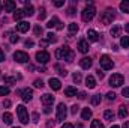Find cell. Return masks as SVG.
Returning a JSON list of instances; mask_svg holds the SVG:
<instances>
[{"label":"cell","mask_w":129,"mask_h":128,"mask_svg":"<svg viewBox=\"0 0 129 128\" xmlns=\"http://www.w3.org/2000/svg\"><path fill=\"white\" fill-rule=\"evenodd\" d=\"M56 57L59 60H66V62H72L75 57V53L69 48V47H60L56 51Z\"/></svg>","instance_id":"1"},{"label":"cell","mask_w":129,"mask_h":128,"mask_svg":"<svg viewBox=\"0 0 129 128\" xmlns=\"http://www.w3.org/2000/svg\"><path fill=\"white\" fill-rule=\"evenodd\" d=\"M114 12H116V11L111 9V8L105 9V12H102V15H101L102 24H110V23H113V20L116 18V14H114Z\"/></svg>","instance_id":"2"},{"label":"cell","mask_w":129,"mask_h":128,"mask_svg":"<svg viewBox=\"0 0 129 128\" xmlns=\"http://www.w3.org/2000/svg\"><path fill=\"white\" fill-rule=\"evenodd\" d=\"M95 14H96V9L93 8V6H87L83 12H81V18H83V21H92L93 20V17H95Z\"/></svg>","instance_id":"3"},{"label":"cell","mask_w":129,"mask_h":128,"mask_svg":"<svg viewBox=\"0 0 129 128\" xmlns=\"http://www.w3.org/2000/svg\"><path fill=\"white\" fill-rule=\"evenodd\" d=\"M17 115H18V119L23 124H29V113H27V110H26L24 105H18L17 107Z\"/></svg>","instance_id":"4"},{"label":"cell","mask_w":129,"mask_h":128,"mask_svg":"<svg viewBox=\"0 0 129 128\" xmlns=\"http://www.w3.org/2000/svg\"><path fill=\"white\" fill-rule=\"evenodd\" d=\"M123 84V75L122 74H113L110 77V86L113 88H120Z\"/></svg>","instance_id":"5"},{"label":"cell","mask_w":129,"mask_h":128,"mask_svg":"<svg viewBox=\"0 0 129 128\" xmlns=\"http://www.w3.org/2000/svg\"><path fill=\"white\" fill-rule=\"evenodd\" d=\"M101 66L104 68V69H111L113 66H114V62L111 60V57L110 56H107V54H104V56H101Z\"/></svg>","instance_id":"6"},{"label":"cell","mask_w":129,"mask_h":128,"mask_svg":"<svg viewBox=\"0 0 129 128\" xmlns=\"http://www.w3.org/2000/svg\"><path fill=\"white\" fill-rule=\"evenodd\" d=\"M36 60L42 65L48 63L50 62V53H47V51H38L36 53Z\"/></svg>","instance_id":"7"},{"label":"cell","mask_w":129,"mask_h":128,"mask_svg":"<svg viewBox=\"0 0 129 128\" xmlns=\"http://www.w3.org/2000/svg\"><path fill=\"white\" fill-rule=\"evenodd\" d=\"M66 115H68V110H66V105L63 102H60L57 105V121H64L66 119Z\"/></svg>","instance_id":"8"},{"label":"cell","mask_w":129,"mask_h":128,"mask_svg":"<svg viewBox=\"0 0 129 128\" xmlns=\"http://www.w3.org/2000/svg\"><path fill=\"white\" fill-rule=\"evenodd\" d=\"M14 59H15L17 62H20V63H26V62L30 60V59H29V54L24 53V51H17V53L14 54Z\"/></svg>","instance_id":"9"},{"label":"cell","mask_w":129,"mask_h":128,"mask_svg":"<svg viewBox=\"0 0 129 128\" xmlns=\"http://www.w3.org/2000/svg\"><path fill=\"white\" fill-rule=\"evenodd\" d=\"M47 26H48L50 29H51V27H56V29H59V30H62V29H63V23H62L59 18H56V17H53V18L48 21V24H47Z\"/></svg>","instance_id":"10"},{"label":"cell","mask_w":129,"mask_h":128,"mask_svg":"<svg viewBox=\"0 0 129 128\" xmlns=\"http://www.w3.org/2000/svg\"><path fill=\"white\" fill-rule=\"evenodd\" d=\"M20 94H21V98H23L24 102H29V101L32 99V96H33V91L29 89V88H26V89H23Z\"/></svg>","instance_id":"11"},{"label":"cell","mask_w":129,"mask_h":128,"mask_svg":"<svg viewBox=\"0 0 129 128\" xmlns=\"http://www.w3.org/2000/svg\"><path fill=\"white\" fill-rule=\"evenodd\" d=\"M41 101H42V104L47 107V105H51V104L54 102V96L51 95V94H44L42 98H41Z\"/></svg>","instance_id":"12"},{"label":"cell","mask_w":129,"mask_h":128,"mask_svg":"<svg viewBox=\"0 0 129 128\" xmlns=\"http://www.w3.org/2000/svg\"><path fill=\"white\" fill-rule=\"evenodd\" d=\"M3 6H5V11H8V12H15V2H12V0H5V2H3Z\"/></svg>","instance_id":"13"},{"label":"cell","mask_w":129,"mask_h":128,"mask_svg":"<svg viewBox=\"0 0 129 128\" xmlns=\"http://www.w3.org/2000/svg\"><path fill=\"white\" fill-rule=\"evenodd\" d=\"M50 88L53 89V91H59L60 88H62V83H60V80L59 78H50Z\"/></svg>","instance_id":"14"},{"label":"cell","mask_w":129,"mask_h":128,"mask_svg":"<svg viewBox=\"0 0 129 128\" xmlns=\"http://www.w3.org/2000/svg\"><path fill=\"white\" fill-rule=\"evenodd\" d=\"M29 27H30V24L27 23V21H20L18 24H17V30L21 33H26L29 30Z\"/></svg>","instance_id":"15"},{"label":"cell","mask_w":129,"mask_h":128,"mask_svg":"<svg viewBox=\"0 0 129 128\" xmlns=\"http://www.w3.org/2000/svg\"><path fill=\"white\" fill-rule=\"evenodd\" d=\"M89 48H90V47H89V42H87L86 39H81V41L78 42V50H80L81 53H87Z\"/></svg>","instance_id":"16"},{"label":"cell","mask_w":129,"mask_h":128,"mask_svg":"<svg viewBox=\"0 0 129 128\" xmlns=\"http://www.w3.org/2000/svg\"><path fill=\"white\" fill-rule=\"evenodd\" d=\"M80 66H81L83 69H89V68L92 66V59H90V57H83V59L80 60Z\"/></svg>","instance_id":"17"},{"label":"cell","mask_w":129,"mask_h":128,"mask_svg":"<svg viewBox=\"0 0 129 128\" xmlns=\"http://www.w3.org/2000/svg\"><path fill=\"white\" fill-rule=\"evenodd\" d=\"M87 39L90 42H96L98 39H99V35H98L96 30H87Z\"/></svg>","instance_id":"18"},{"label":"cell","mask_w":129,"mask_h":128,"mask_svg":"<svg viewBox=\"0 0 129 128\" xmlns=\"http://www.w3.org/2000/svg\"><path fill=\"white\" fill-rule=\"evenodd\" d=\"M86 86H87L89 89H93V88L96 86V80H95L93 75H87V78H86Z\"/></svg>","instance_id":"19"},{"label":"cell","mask_w":129,"mask_h":128,"mask_svg":"<svg viewBox=\"0 0 129 128\" xmlns=\"http://www.w3.org/2000/svg\"><path fill=\"white\" fill-rule=\"evenodd\" d=\"M23 17H26V14H24V9H17V11L14 12V18H15V21H20Z\"/></svg>","instance_id":"20"},{"label":"cell","mask_w":129,"mask_h":128,"mask_svg":"<svg viewBox=\"0 0 129 128\" xmlns=\"http://www.w3.org/2000/svg\"><path fill=\"white\" fill-rule=\"evenodd\" d=\"M24 3H26V9H24V14H26V15H29V17H30V15H33V12H35V8H33V6L30 5V3H29V2H24Z\"/></svg>","instance_id":"21"},{"label":"cell","mask_w":129,"mask_h":128,"mask_svg":"<svg viewBox=\"0 0 129 128\" xmlns=\"http://www.w3.org/2000/svg\"><path fill=\"white\" fill-rule=\"evenodd\" d=\"M64 95L66 96H77V89L72 88V86H69V88L64 89Z\"/></svg>","instance_id":"22"},{"label":"cell","mask_w":129,"mask_h":128,"mask_svg":"<svg viewBox=\"0 0 129 128\" xmlns=\"http://www.w3.org/2000/svg\"><path fill=\"white\" fill-rule=\"evenodd\" d=\"M81 116H83V119H84V121H89V119L92 118V110H90V109H83Z\"/></svg>","instance_id":"23"},{"label":"cell","mask_w":129,"mask_h":128,"mask_svg":"<svg viewBox=\"0 0 129 128\" xmlns=\"http://www.w3.org/2000/svg\"><path fill=\"white\" fill-rule=\"evenodd\" d=\"M120 9L125 12V14H129V0H123L120 3Z\"/></svg>","instance_id":"24"},{"label":"cell","mask_w":129,"mask_h":128,"mask_svg":"<svg viewBox=\"0 0 129 128\" xmlns=\"http://www.w3.org/2000/svg\"><path fill=\"white\" fill-rule=\"evenodd\" d=\"M126 116H128V110H126L125 105H122V107L119 109V118H120V119H125Z\"/></svg>","instance_id":"25"},{"label":"cell","mask_w":129,"mask_h":128,"mask_svg":"<svg viewBox=\"0 0 129 128\" xmlns=\"http://www.w3.org/2000/svg\"><path fill=\"white\" fill-rule=\"evenodd\" d=\"M104 118H105V121H113L114 119V112L113 110H105Z\"/></svg>","instance_id":"26"},{"label":"cell","mask_w":129,"mask_h":128,"mask_svg":"<svg viewBox=\"0 0 129 128\" xmlns=\"http://www.w3.org/2000/svg\"><path fill=\"white\" fill-rule=\"evenodd\" d=\"M3 122H5V124H8V125H11V124H12V115H11V113H8V112H6V113H3Z\"/></svg>","instance_id":"27"},{"label":"cell","mask_w":129,"mask_h":128,"mask_svg":"<svg viewBox=\"0 0 129 128\" xmlns=\"http://www.w3.org/2000/svg\"><path fill=\"white\" fill-rule=\"evenodd\" d=\"M120 32H122V27L120 26H116V27L111 29V36L113 38H117V36H120Z\"/></svg>","instance_id":"28"},{"label":"cell","mask_w":129,"mask_h":128,"mask_svg":"<svg viewBox=\"0 0 129 128\" xmlns=\"http://www.w3.org/2000/svg\"><path fill=\"white\" fill-rule=\"evenodd\" d=\"M77 32H78V24L77 23H71L69 24V35L72 36L74 33H77Z\"/></svg>","instance_id":"29"},{"label":"cell","mask_w":129,"mask_h":128,"mask_svg":"<svg viewBox=\"0 0 129 128\" xmlns=\"http://www.w3.org/2000/svg\"><path fill=\"white\" fill-rule=\"evenodd\" d=\"M120 44H122L123 48H129V36H123L122 41H120Z\"/></svg>","instance_id":"30"},{"label":"cell","mask_w":129,"mask_h":128,"mask_svg":"<svg viewBox=\"0 0 129 128\" xmlns=\"http://www.w3.org/2000/svg\"><path fill=\"white\" fill-rule=\"evenodd\" d=\"M101 99H102L101 95H93L92 96V104H93V105H98V104L101 102Z\"/></svg>","instance_id":"31"},{"label":"cell","mask_w":129,"mask_h":128,"mask_svg":"<svg viewBox=\"0 0 129 128\" xmlns=\"http://www.w3.org/2000/svg\"><path fill=\"white\" fill-rule=\"evenodd\" d=\"M9 94V88L8 86H0V96H5Z\"/></svg>","instance_id":"32"},{"label":"cell","mask_w":129,"mask_h":128,"mask_svg":"<svg viewBox=\"0 0 129 128\" xmlns=\"http://www.w3.org/2000/svg\"><path fill=\"white\" fill-rule=\"evenodd\" d=\"M47 36H48V38H47V41H48V42H56V41H57V36H56V35H54V33H48V35H47Z\"/></svg>","instance_id":"33"},{"label":"cell","mask_w":129,"mask_h":128,"mask_svg":"<svg viewBox=\"0 0 129 128\" xmlns=\"http://www.w3.org/2000/svg\"><path fill=\"white\" fill-rule=\"evenodd\" d=\"M81 80H83V78H81V74H80V72H75V74H74V81H75L77 84H80Z\"/></svg>","instance_id":"34"},{"label":"cell","mask_w":129,"mask_h":128,"mask_svg":"<svg viewBox=\"0 0 129 128\" xmlns=\"http://www.w3.org/2000/svg\"><path fill=\"white\" fill-rule=\"evenodd\" d=\"M90 128H104V125H102V124H101V121H93V122H92V127Z\"/></svg>","instance_id":"35"},{"label":"cell","mask_w":129,"mask_h":128,"mask_svg":"<svg viewBox=\"0 0 129 128\" xmlns=\"http://www.w3.org/2000/svg\"><path fill=\"white\" fill-rule=\"evenodd\" d=\"M54 68H56V71H59V74H60V75H66V74H68V72H66V71H64L63 68H62V66H60V65H56V66H54Z\"/></svg>","instance_id":"36"},{"label":"cell","mask_w":129,"mask_h":128,"mask_svg":"<svg viewBox=\"0 0 129 128\" xmlns=\"http://www.w3.org/2000/svg\"><path fill=\"white\" fill-rule=\"evenodd\" d=\"M47 17V11H45V8H41V14H39V20H44Z\"/></svg>","instance_id":"37"},{"label":"cell","mask_w":129,"mask_h":128,"mask_svg":"<svg viewBox=\"0 0 129 128\" xmlns=\"http://www.w3.org/2000/svg\"><path fill=\"white\" fill-rule=\"evenodd\" d=\"M15 80H17V78H14V77H5V83H9V84L15 83Z\"/></svg>","instance_id":"38"},{"label":"cell","mask_w":129,"mask_h":128,"mask_svg":"<svg viewBox=\"0 0 129 128\" xmlns=\"http://www.w3.org/2000/svg\"><path fill=\"white\" fill-rule=\"evenodd\" d=\"M35 88H44V81L42 80H35Z\"/></svg>","instance_id":"39"},{"label":"cell","mask_w":129,"mask_h":128,"mask_svg":"<svg viewBox=\"0 0 129 128\" xmlns=\"http://www.w3.org/2000/svg\"><path fill=\"white\" fill-rule=\"evenodd\" d=\"M107 98H108V101H114L116 99V94L114 92H108L107 94Z\"/></svg>","instance_id":"40"},{"label":"cell","mask_w":129,"mask_h":128,"mask_svg":"<svg viewBox=\"0 0 129 128\" xmlns=\"http://www.w3.org/2000/svg\"><path fill=\"white\" fill-rule=\"evenodd\" d=\"M35 35H36V36L42 35V27H41V26H36V27H35Z\"/></svg>","instance_id":"41"},{"label":"cell","mask_w":129,"mask_h":128,"mask_svg":"<svg viewBox=\"0 0 129 128\" xmlns=\"http://www.w3.org/2000/svg\"><path fill=\"white\" fill-rule=\"evenodd\" d=\"M122 95L126 96V98H129V88H125V89L122 91Z\"/></svg>","instance_id":"42"},{"label":"cell","mask_w":129,"mask_h":128,"mask_svg":"<svg viewBox=\"0 0 129 128\" xmlns=\"http://www.w3.org/2000/svg\"><path fill=\"white\" fill-rule=\"evenodd\" d=\"M68 15H69V17H74V15H75V9H74V8H69V9H68Z\"/></svg>","instance_id":"43"},{"label":"cell","mask_w":129,"mask_h":128,"mask_svg":"<svg viewBox=\"0 0 129 128\" xmlns=\"http://www.w3.org/2000/svg\"><path fill=\"white\" fill-rule=\"evenodd\" d=\"M11 42H12V44L18 42V36H17V35H11Z\"/></svg>","instance_id":"44"},{"label":"cell","mask_w":129,"mask_h":128,"mask_svg":"<svg viewBox=\"0 0 129 128\" xmlns=\"http://www.w3.org/2000/svg\"><path fill=\"white\" fill-rule=\"evenodd\" d=\"M39 45H41V47H47V45H48V41L42 39V41H39Z\"/></svg>","instance_id":"45"},{"label":"cell","mask_w":129,"mask_h":128,"mask_svg":"<svg viewBox=\"0 0 129 128\" xmlns=\"http://www.w3.org/2000/svg\"><path fill=\"white\" fill-rule=\"evenodd\" d=\"M78 109H80L78 105H72V110H71V112H72L74 115H77V112H78Z\"/></svg>","instance_id":"46"},{"label":"cell","mask_w":129,"mask_h":128,"mask_svg":"<svg viewBox=\"0 0 129 128\" xmlns=\"http://www.w3.org/2000/svg\"><path fill=\"white\" fill-rule=\"evenodd\" d=\"M54 5H56L57 8H60V6H63V5H64V2H63V0H59V2H56Z\"/></svg>","instance_id":"47"},{"label":"cell","mask_w":129,"mask_h":128,"mask_svg":"<svg viewBox=\"0 0 129 128\" xmlns=\"http://www.w3.org/2000/svg\"><path fill=\"white\" fill-rule=\"evenodd\" d=\"M0 62H5V53L0 50Z\"/></svg>","instance_id":"48"},{"label":"cell","mask_w":129,"mask_h":128,"mask_svg":"<svg viewBox=\"0 0 129 128\" xmlns=\"http://www.w3.org/2000/svg\"><path fill=\"white\" fill-rule=\"evenodd\" d=\"M33 45V41H29V39H27V41H26V47H32Z\"/></svg>","instance_id":"49"},{"label":"cell","mask_w":129,"mask_h":128,"mask_svg":"<svg viewBox=\"0 0 129 128\" xmlns=\"http://www.w3.org/2000/svg\"><path fill=\"white\" fill-rule=\"evenodd\" d=\"M78 98H80V99H84V98H86V94H84V92H80V94H78Z\"/></svg>","instance_id":"50"},{"label":"cell","mask_w":129,"mask_h":128,"mask_svg":"<svg viewBox=\"0 0 129 128\" xmlns=\"http://www.w3.org/2000/svg\"><path fill=\"white\" fill-rule=\"evenodd\" d=\"M62 128H74V125H72V124H63Z\"/></svg>","instance_id":"51"},{"label":"cell","mask_w":129,"mask_h":128,"mask_svg":"<svg viewBox=\"0 0 129 128\" xmlns=\"http://www.w3.org/2000/svg\"><path fill=\"white\" fill-rule=\"evenodd\" d=\"M98 77H99V78H104V72H102V71H101V69H99V71H98Z\"/></svg>","instance_id":"52"},{"label":"cell","mask_w":129,"mask_h":128,"mask_svg":"<svg viewBox=\"0 0 129 128\" xmlns=\"http://www.w3.org/2000/svg\"><path fill=\"white\" fill-rule=\"evenodd\" d=\"M3 105H5V107H9V105H11V101H9V99H6V101L3 102Z\"/></svg>","instance_id":"53"},{"label":"cell","mask_w":129,"mask_h":128,"mask_svg":"<svg viewBox=\"0 0 129 128\" xmlns=\"http://www.w3.org/2000/svg\"><path fill=\"white\" fill-rule=\"evenodd\" d=\"M44 112H45V113H51V109H50V105H47V107H45V110H44Z\"/></svg>","instance_id":"54"},{"label":"cell","mask_w":129,"mask_h":128,"mask_svg":"<svg viewBox=\"0 0 129 128\" xmlns=\"http://www.w3.org/2000/svg\"><path fill=\"white\" fill-rule=\"evenodd\" d=\"M123 128H129V121H128V122H125V124H123Z\"/></svg>","instance_id":"55"},{"label":"cell","mask_w":129,"mask_h":128,"mask_svg":"<svg viewBox=\"0 0 129 128\" xmlns=\"http://www.w3.org/2000/svg\"><path fill=\"white\" fill-rule=\"evenodd\" d=\"M125 29H126V32L129 33V23H128V24H126V26H125Z\"/></svg>","instance_id":"56"},{"label":"cell","mask_w":129,"mask_h":128,"mask_svg":"<svg viewBox=\"0 0 129 128\" xmlns=\"http://www.w3.org/2000/svg\"><path fill=\"white\" fill-rule=\"evenodd\" d=\"M2 6H3V5H2V3H0V14H2Z\"/></svg>","instance_id":"57"},{"label":"cell","mask_w":129,"mask_h":128,"mask_svg":"<svg viewBox=\"0 0 129 128\" xmlns=\"http://www.w3.org/2000/svg\"><path fill=\"white\" fill-rule=\"evenodd\" d=\"M111 128H120V127H117V125H113V127H111Z\"/></svg>","instance_id":"58"},{"label":"cell","mask_w":129,"mask_h":128,"mask_svg":"<svg viewBox=\"0 0 129 128\" xmlns=\"http://www.w3.org/2000/svg\"><path fill=\"white\" fill-rule=\"evenodd\" d=\"M14 128H18V127H14Z\"/></svg>","instance_id":"59"}]
</instances>
